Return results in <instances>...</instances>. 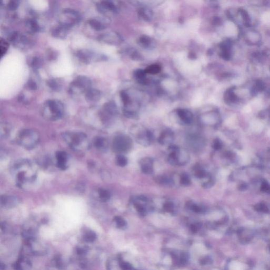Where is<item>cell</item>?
<instances>
[{
    "label": "cell",
    "instance_id": "cell-51",
    "mask_svg": "<svg viewBox=\"0 0 270 270\" xmlns=\"http://www.w3.org/2000/svg\"><path fill=\"white\" fill-rule=\"evenodd\" d=\"M200 225L199 224H195V225H192L191 226V230H192V231L193 232H197L199 227L200 226Z\"/></svg>",
    "mask_w": 270,
    "mask_h": 270
},
{
    "label": "cell",
    "instance_id": "cell-39",
    "mask_svg": "<svg viewBox=\"0 0 270 270\" xmlns=\"http://www.w3.org/2000/svg\"><path fill=\"white\" fill-rule=\"evenodd\" d=\"M8 42H7V41L4 40L3 39H1L0 40V55L1 57H3L4 55H5V54L7 53L8 49Z\"/></svg>",
    "mask_w": 270,
    "mask_h": 270
},
{
    "label": "cell",
    "instance_id": "cell-33",
    "mask_svg": "<svg viewBox=\"0 0 270 270\" xmlns=\"http://www.w3.org/2000/svg\"><path fill=\"white\" fill-rule=\"evenodd\" d=\"M84 240L88 243H92L96 240L97 235L92 231H88L84 235Z\"/></svg>",
    "mask_w": 270,
    "mask_h": 270
},
{
    "label": "cell",
    "instance_id": "cell-27",
    "mask_svg": "<svg viewBox=\"0 0 270 270\" xmlns=\"http://www.w3.org/2000/svg\"><path fill=\"white\" fill-rule=\"evenodd\" d=\"M47 85L51 89L55 91H59L61 89V82L56 79H51L47 81Z\"/></svg>",
    "mask_w": 270,
    "mask_h": 270
},
{
    "label": "cell",
    "instance_id": "cell-19",
    "mask_svg": "<svg viewBox=\"0 0 270 270\" xmlns=\"http://www.w3.org/2000/svg\"><path fill=\"white\" fill-rule=\"evenodd\" d=\"M103 114L108 116H115L118 113L117 106L113 101L108 102L103 107Z\"/></svg>",
    "mask_w": 270,
    "mask_h": 270
},
{
    "label": "cell",
    "instance_id": "cell-40",
    "mask_svg": "<svg viewBox=\"0 0 270 270\" xmlns=\"http://www.w3.org/2000/svg\"><path fill=\"white\" fill-rule=\"evenodd\" d=\"M116 162L119 166L125 167L128 163V160L125 156L122 155H119L116 157Z\"/></svg>",
    "mask_w": 270,
    "mask_h": 270
},
{
    "label": "cell",
    "instance_id": "cell-11",
    "mask_svg": "<svg viewBox=\"0 0 270 270\" xmlns=\"http://www.w3.org/2000/svg\"><path fill=\"white\" fill-rule=\"evenodd\" d=\"M97 8L99 12L105 15L116 13L118 10L115 4L110 1H101L97 4Z\"/></svg>",
    "mask_w": 270,
    "mask_h": 270
},
{
    "label": "cell",
    "instance_id": "cell-13",
    "mask_svg": "<svg viewBox=\"0 0 270 270\" xmlns=\"http://www.w3.org/2000/svg\"><path fill=\"white\" fill-rule=\"evenodd\" d=\"M99 39L106 44L118 45L122 41V39L120 35L115 32H109L102 34L99 37Z\"/></svg>",
    "mask_w": 270,
    "mask_h": 270
},
{
    "label": "cell",
    "instance_id": "cell-45",
    "mask_svg": "<svg viewBox=\"0 0 270 270\" xmlns=\"http://www.w3.org/2000/svg\"><path fill=\"white\" fill-rule=\"evenodd\" d=\"M18 7V3L17 1H11L7 5V8L10 11L16 10Z\"/></svg>",
    "mask_w": 270,
    "mask_h": 270
},
{
    "label": "cell",
    "instance_id": "cell-22",
    "mask_svg": "<svg viewBox=\"0 0 270 270\" xmlns=\"http://www.w3.org/2000/svg\"><path fill=\"white\" fill-rule=\"evenodd\" d=\"M107 22H103L101 18H92L88 21L89 25L92 29L97 31H100L105 29L106 27Z\"/></svg>",
    "mask_w": 270,
    "mask_h": 270
},
{
    "label": "cell",
    "instance_id": "cell-48",
    "mask_svg": "<svg viewBox=\"0 0 270 270\" xmlns=\"http://www.w3.org/2000/svg\"><path fill=\"white\" fill-rule=\"evenodd\" d=\"M130 56L132 57V59H136V60H139L141 59V56L140 54H139L138 52L137 51H132V53L130 54Z\"/></svg>",
    "mask_w": 270,
    "mask_h": 270
},
{
    "label": "cell",
    "instance_id": "cell-26",
    "mask_svg": "<svg viewBox=\"0 0 270 270\" xmlns=\"http://www.w3.org/2000/svg\"><path fill=\"white\" fill-rule=\"evenodd\" d=\"M146 72L145 70L138 69L135 72L134 75L139 83L142 85L147 84V80L146 78Z\"/></svg>",
    "mask_w": 270,
    "mask_h": 270
},
{
    "label": "cell",
    "instance_id": "cell-34",
    "mask_svg": "<svg viewBox=\"0 0 270 270\" xmlns=\"http://www.w3.org/2000/svg\"><path fill=\"white\" fill-rule=\"evenodd\" d=\"M43 63L42 59L39 57H34L30 62V66L34 69H38L41 67Z\"/></svg>",
    "mask_w": 270,
    "mask_h": 270
},
{
    "label": "cell",
    "instance_id": "cell-18",
    "mask_svg": "<svg viewBox=\"0 0 270 270\" xmlns=\"http://www.w3.org/2000/svg\"><path fill=\"white\" fill-rule=\"evenodd\" d=\"M174 139V135L172 130L169 129L164 131L158 139L159 143L163 145H170Z\"/></svg>",
    "mask_w": 270,
    "mask_h": 270
},
{
    "label": "cell",
    "instance_id": "cell-29",
    "mask_svg": "<svg viewBox=\"0 0 270 270\" xmlns=\"http://www.w3.org/2000/svg\"><path fill=\"white\" fill-rule=\"evenodd\" d=\"M156 180L157 183L166 186L172 185L174 184L173 180L172 179L165 176H158L156 178Z\"/></svg>",
    "mask_w": 270,
    "mask_h": 270
},
{
    "label": "cell",
    "instance_id": "cell-6",
    "mask_svg": "<svg viewBox=\"0 0 270 270\" xmlns=\"http://www.w3.org/2000/svg\"><path fill=\"white\" fill-rule=\"evenodd\" d=\"M170 153L168 161L173 166H183L187 163L190 159L188 152L183 149H180L176 145H170L169 147Z\"/></svg>",
    "mask_w": 270,
    "mask_h": 270
},
{
    "label": "cell",
    "instance_id": "cell-42",
    "mask_svg": "<svg viewBox=\"0 0 270 270\" xmlns=\"http://www.w3.org/2000/svg\"><path fill=\"white\" fill-rule=\"evenodd\" d=\"M231 270H245V265L241 262L234 261L231 263Z\"/></svg>",
    "mask_w": 270,
    "mask_h": 270
},
{
    "label": "cell",
    "instance_id": "cell-36",
    "mask_svg": "<svg viewBox=\"0 0 270 270\" xmlns=\"http://www.w3.org/2000/svg\"><path fill=\"white\" fill-rule=\"evenodd\" d=\"M133 203H134L135 209H136L137 212H138L140 215H143V216L146 215L147 210L145 208V207L142 204L140 203V202H139L138 200H133Z\"/></svg>",
    "mask_w": 270,
    "mask_h": 270
},
{
    "label": "cell",
    "instance_id": "cell-38",
    "mask_svg": "<svg viewBox=\"0 0 270 270\" xmlns=\"http://www.w3.org/2000/svg\"><path fill=\"white\" fill-rule=\"evenodd\" d=\"M188 207L189 209L197 213H202L205 211V209L203 207L197 205L196 204L193 203V202H189L188 203Z\"/></svg>",
    "mask_w": 270,
    "mask_h": 270
},
{
    "label": "cell",
    "instance_id": "cell-50",
    "mask_svg": "<svg viewBox=\"0 0 270 270\" xmlns=\"http://www.w3.org/2000/svg\"><path fill=\"white\" fill-rule=\"evenodd\" d=\"M221 143L219 140H215L214 142L213 147L215 149H219L221 147Z\"/></svg>",
    "mask_w": 270,
    "mask_h": 270
},
{
    "label": "cell",
    "instance_id": "cell-41",
    "mask_svg": "<svg viewBox=\"0 0 270 270\" xmlns=\"http://www.w3.org/2000/svg\"><path fill=\"white\" fill-rule=\"evenodd\" d=\"M180 183L183 186H188L190 184V179L186 173L182 174L180 177Z\"/></svg>",
    "mask_w": 270,
    "mask_h": 270
},
{
    "label": "cell",
    "instance_id": "cell-15",
    "mask_svg": "<svg viewBox=\"0 0 270 270\" xmlns=\"http://www.w3.org/2000/svg\"><path fill=\"white\" fill-rule=\"evenodd\" d=\"M153 160L149 157L142 159L140 162V169L145 174L150 175L153 173Z\"/></svg>",
    "mask_w": 270,
    "mask_h": 270
},
{
    "label": "cell",
    "instance_id": "cell-49",
    "mask_svg": "<svg viewBox=\"0 0 270 270\" xmlns=\"http://www.w3.org/2000/svg\"><path fill=\"white\" fill-rule=\"evenodd\" d=\"M77 254L80 255H84L87 252V249L85 247H79L77 249Z\"/></svg>",
    "mask_w": 270,
    "mask_h": 270
},
{
    "label": "cell",
    "instance_id": "cell-47",
    "mask_svg": "<svg viewBox=\"0 0 270 270\" xmlns=\"http://www.w3.org/2000/svg\"><path fill=\"white\" fill-rule=\"evenodd\" d=\"M120 267L122 270H132V267L130 264L127 262H122L120 264Z\"/></svg>",
    "mask_w": 270,
    "mask_h": 270
},
{
    "label": "cell",
    "instance_id": "cell-43",
    "mask_svg": "<svg viewBox=\"0 0 270 270\" xmlns=\"http://www.w3.org/2000/svg\"><path fill=\"white\" fill-rule=\"evenodd\" d=\"M114 221L115 222L117 227L119 228H122L126 225V222L125 220L122 218V217L116 216L114 219Z\"/></svg>",
    "mask_w": 270,
    "mask_h": 270
},
{
    "label": "cell",
    "instance_id": "cell-20",
    "mask_svg": "<svg viewBox=\"0 0 270 270\" xmlns=\"http://www.w3.org/2000/svg\"><path fill=\"white\" fill-rule=\"evenodd\" d=\"M31 267L30 261L24 257H21L13 265L15 270H30Z\"/></svg>",
    "mask_w": 270,
    "mask_h": 270
},
{
    "label": "cell",
    "instance_id": "cell-35",
    "mask_svg": "<svg viewBox=\"0 0 270 270\" xmlns=\"http://www.w3.org/2000/svg\"><path fill=\"white\" fill-rule=\"evenodd\" d=\"M11 127L8 124L4 123L1 125V137L2 138H5L8 137L10 132Z\"/></svg>",
    "mask_w": 270,
    "mask_h": 270
},
{
    "label": "cell",
    "instance_id": "cell-21",
    "mask_svg": "<svg viewBox=\"0 0 270 270\" xmlns=\"http://www.w3.org/2000/svg\"><path fill=\"white\" fill-rule=\"evenodd\" d=\"M69 29L59 24L51 31V34L56 38L64 39L67 37Z\"/></svg>",
    "mask_w": 270,
    "mask_h": 270
},
{
    "label": "cell",
    "instance_id": "cell-17",
    "mask_svg": "<svg viewBox=\"0 0 270 270\" xmlns=\"http://www.w3.org/2000/svg\"><path fill=\"white\" fill-rule=\"evenodd\" d=\"M177 115L180 120L187 125L190 124L193 120V115L190 110L185 109H179L177 110Z\"/></svg>",
    "mask_w": 270,
    "mask_h": 270
},
{
    "label": "cell",
    "instance_id": "cell-30",
    "mask_svg": "<svg viewBox=\"0 0 270 270\" xmlns=\"http://www.w3.org/2000/svg\"><path fill=\"white\" fill-rule=\"evenodd\" d=\"M161 71V67L157 64H153L149 65L145 70L146 74L150 75H156L160 72Z\"/></svg>",
    "mask_w": 270,
    "mask_h": 270
},
{
    "label": "cell",
    "instance_id": "cell-2",
    "mask_svg": "<svg viewBox=\"0 0 270 270\" xmlns=\"http://www.w3.org/2000/svg\"><path fill=\"white\" fill-rule=\"evenodd\" d=\"M65 112L64 104L58 100H48L42 107V115L47 120L56 121L63 117Z\"/></svg>",
    "mask_w": 270,
    "mask_h": 270
},
{
    "label": "cell",
    "instance_id": "cell-3",
    "mask_svg": "<svg viewBox=\"0 0 270 270\" xmlns=\"http://www.w3.org/2000/svg\"><path fill=\"white\" fill-rule=\"evenodd\" d=\"M66 143L72 149L82 151L88 148V142L85 133L81 132H67L63 134Z\"/></svg>",
    "mask_w": 270,
    "mask_h": 270
},
{
    "label": "cell",
    "instance_id": "cell-4",
    "mask_svg": "<svg viewBox=\"0 0 270 270\" xmlns=\"http://www.w3.org/2000/svg\"><path fill=\"white\" fill-rule=\"evenodd\" d=\"M40 136L38 132L30 129H26L20 132L17 137L18 143L24 148H34L38 143Z\"/></svg>",
    "mask_w": 270,
    "mask_h": 270
},
{
    "label": "cell",
    "instance_id": "cell-14",
    "mask_svg": "<svg viewBox=\"0 0 270 270\" xmlns=\"http://www.w3.org/2000/svg\"><path fill=\"white\" fill-rule=\"evenodd\" d=\"M19 203L20 200L18 197L11 195H2L0 199L1 206L7 209L16 206Z\"/></svg>",
    "mask_w": 270,
    "mask_h": 270
},
{
    "label": "cell",
    "instance_id": "cell-10",
    "mask_svg": "<svg viewBox=\"0 0 270 270\" xmlns=\"http://www.w3.org/2000/svg\"><path fill=\"white\" fill-rule=\"evenodd\" d=\"M76 55L80 61L84 64H86L106 59L105 57L103 55L97 54L93 51L86 49L79 50L77 52Z\"/></svg>",
    "mask_w": 270,
    "mask_h": 270
},
{
    "label": "cell",
    "instance_id": "cell-28",
    "mask_svg": "<svg viewBox=\"0 0 270 270\" xmlns=\"http://www.w3.org/2000/svg\"><path fill=\"white\" fill-rule=\"evenodd\" d=\"M153 40L150 37L147 35H142L139 39V43L142 47L145 48H150L152 47Z\"/></svg>",
    "mask_w": 270,
    "mask_h": 270
},
{
    "label": "cell",
    "instance_id": "cell-8",
    "mask_svg": "<svg viewBox=\"0 0 270 270\" xmlns=\"http://www.w3.org/2000/svg\"><path fill=\"white\" fill-rule=\"evenodd\" d=\"M8 39L14 47L21 50H26L32 45L31 40L20 32H12L8 36Z\"/></svg>",
    "mask_w": 270,
    "mask_h": 270
},
{
    "label": "cell",
    "instance_id": "cell-53",
    "mask_svg": "<svg viewBox=\"0 0 270 270\" xmlns=\"http://www.w3.org/2000/svg\"><path fill=\"white\" fill-rule=\"evenodd\" d=\"M0 268H1V270H4V269H5V265L2 263H1V264Z\"/></svg>",
    "mask_w": 270,
    "mask_h": 270
},
{
    "label": "cell",
    "instance_id": "cell-24",
    "mask_svg": "<svg viewBox=\"0 0 270 270\" xmlns=\"http://www.w3.org/2000/svg\"><path fill=\"white\" fill-rule=\"evenodd\" d=\"M26 27L29 32L31 34L39 32L40 30V27L38 22L34 19H30L26 22Z\"/></svg>",
    "mask_w": 270,
    "mask_h": 270
},
{
    "label": "cell",
    "instance_id": "cell-46",
    "mask_svg": "<svg viewBox=\"0 0 270 270\" xmlns=\"http://www.w3.org/2000/svg\"><path fill=\"white\" fill-rule=\"evenodd\" d=\"M27 87L28 89L31 90H35L38 88L37 84L33 79H30L27 82Z\"/></svg>",
    "mask_w": 270,
    "mask_h": 270
},
{
    "label": "cell",
    "instance_id": "cell-52",
    "mask_svg": "<svg viewBox=\"0 0 270 270\" xmlns=\"http://www.w3.org/2000/svg\"><path fill=\"white\" fill-rule=\"evenodd\" d=\"M257 88L258 90H262V89L264 88V85L263 84V82L261 81L257 82Z\"/></svg>",
    "mask_w": 270,
    "mask_h": 270
},
{
    "label": "cell",
    "instance_id": "cell-31",
    "mask_svg": "<svg viewBox=\"0 0 270 270\" xmlns=\"http://www.w3.org/2000/svg\"><path fill=\"white\" fill-rule=\"evenodd\" d=\"M99 197L102 202L108 201L110 199V193L108 190L105 189H100L98 190Z\"/></svg>",
    "mask_w": 270,
    "mask_h": 270
},
{
    "label": "cell",
    "instance_id": "cell-37",
    "mask_svg": "<svg viewBox=\"0 0 270 270\" xmlns=\"http://www.w3.org/2000/svg\"><path fill=\"white\" fill-rule=\"evenodd\" d=\"M195 177L199 179H203L208 177V174L201 167H196L194 171Z\"/></svg>",
    "mask_w": 270,
    "mask_h": 270
},
{
    "label": "cell",
    "instance_id": "cell-5",
    "mask_svg": "<svg viewBox=\"0 0 270 270\" xmlns=\"http://www.w3.org/2000/svg\"><path fill=\"white\" fill-rule=\"evenodd\" d=\"M81 20V16L79 12L72 8L64 9L58 16L59 24L68 29L77 24Z\"/></svg>",
    "mask_w": 270,
    "mask_h": 270
},
{
    "label": "cell",
    "instance_id": "cell-1",
    "mask_svg": "<svg viewBox=\"0 0 270 270\" xmlns=\"http://www.w3.org/2000/svg\"><path fill=\"white\" fill-rule=\"evenodd\" d=\"M11 172L15 177L17 185L21 188L33 183L37 177L35 166L27 159L16 162L12 167Z\"/></svg>",
    "mask_w": 270,
    "mask_h": 270
},
{
    "label": "cell",
    "instance_id": "cell-12",
    "mask_svg": "<svg viewBox=\"0 0 270 270\" xmlns=\"http://www.w3.org/2000/svg\"><path fill=\"white\" fill-rule=\"evenodd\" d=\"M136 140L140 145L143 146H148L153 140V133L147 130H142L136 133Z\"/></svg>",
    "mask_w": 270,
    "mask_h": 270
},
{
    "label": "cell",
    "instance_id": "cell-7",
    "mask_svg": "<svg viewBox=\"0 0 270 270\" xmlns=\"http://www.w3.org/2000/svg\"><path fill=\"white\" fill-rule=\"evenodd\" d=\"M91 81L85 75H78L70 84L69 92L72 95L85 93L91 88Z\"/></svg>",
    "mask_w": 270,
    "mask_h": 270
},
{
    "label": "cell",
    "instance_id": "cell-44",
    "mask_svg": "<svg viewBox=\"0 0 270 270\" xmlns=\"http://www.w3.org/2000/svg\"><path fill=\"white\" fill-rule=\"evenodd\" d=\"M163 208L165 211L167 212H172L174 209V205L173 202L170 201H167L166 202L163 206Z\"/></svg>",
    "mask_w": 270,
    "mask_h": 270
},
{
    "label": "cell",
    "instance_id": "cell-32",
    "mask_svg": "<svg viewBox=\"0 0 270 270\" xmlns=\"http://www.w3.org/2000/svg\"><path fill=\"white\" fill-rule=\"evenodd\" d=\"M93 144L96 148L98 149H103L105 148L106 145V142L103 137H97L95 139Z\"/></svg>",
    "mask_w": 270,
    "mask_h": 270
},
{
    "label": "cell",
    "instance_id": "cell-9",
    "mask_svg": "<svg viewBox=\"0 0 270 270\" xmlns=\"http://www.w3.org/2000/svg\"><path fill=\"white\" fill-rule=\"evenodd\" d=\"M132 146V140L129 137L124 135L116 137L112 143V148L116 153H122L130 150Z\"/></svg>",
    "mask_w": 270,
    "mask_h": 270
},
{
    "label": "cell",
    "instance_id": "cell-25",
    "mask_svg": "<svg viewBox=\"0 0 270 270\" xmlns=\"http://www.w3.org/2000/svg\"><path fill=\"white\" fill-rule=\"evenodd\" d=\"M138 14L140 17L146 21H150L152 19L153 13L151 10L146 8H142L138 10Z\"/></svg>",
    "mask_w": 270,
    "mask_h": 270
},
{
    "label": "cell",
    "instance_id": "cell-16",
    "mask_svg": "<svg viewBox=\"0 0 270 270\" xmlns=\"http://www.w3.org/2000/svg\"><path fill=\"white\" fill-rule=\"evenodd\" d=\"M57 166L62 170H65L67 168L68 157L67 153L63 151H58L55 153Z\"/></svg>",
    "mask_w": 270,
    "mask_h": 270
},
{
    "label": "cell",
    "instance_id": "cell-23",
    "mask_svg": "<svg viewBox=\"0 0 270 270\" xmlns=\"http://www.w3.org/2000/svg\"><path fill=\"white\" fill-rule=\"evenodd\" d=\"M85 96L88 101L97 102L100 99L101 93L97 89L91 88L86 93Z\"/></svg>",
    "mask_w": 270,
    "mask_h": 270
}]
</instances>
